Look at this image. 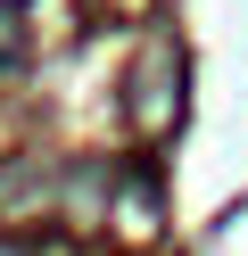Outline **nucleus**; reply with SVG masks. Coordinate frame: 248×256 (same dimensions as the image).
<instances>
[{"instance_id":"f257e3e1","label":"nucleus","mask_w":248,"mask_h":256,"mask_svg":"<svg viewBox=\"0 0 248 256\" xmlns=\"http://www.w3.org/2000/svg\"><path fill=\"white\" fill-rule=\"evenodd\" d=\"M124 108H132V124H141L149 140L182 124V42H174V34H149V42H141L132 83H124Z\"/></svg>"},{"instance_id":"f03ea898","label":"nucleus","mask_w":248,"mask_h":256,"mask_svg":"<svg viewBox=\"0 0 248 256\" xmlns=\"http://www.w3.org/2000/svg\"><path fill=\"white\" fill-rule=\"evenodd\" d=\"M42 206H50V157H9V166H0V215L25 223V215H42Z\"/></svg>"},{"instance_id":"7ed1b4c3","label":"nucleus","mask_w":248,"mask_h":256,"mask_svg":"<svg viewBox=\"0 0 248 256\" xmlns=\"http://www.w3.org/2000/svg\"><path fill=\"white\" fill-rule=\"evenodd\" d=\"M0 256H25V248H17V240H0Z\"/></svg>"}]
</instances>
